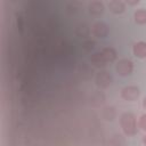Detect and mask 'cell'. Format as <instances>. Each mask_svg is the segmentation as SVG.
I'll list each match as a JSON object with an SVG mask.
<instances>
[{"instance_id":"1","label":"cell","mask_w":146,"mask_h":146,"mask_svg":"<svg viewBox=\"0 0 146 146\" xmlns=\"http://www.w3.org/2000/svg\"><path fill=\"white\" fill-rule=\"evenodd\" d=\"M121 127L127 135H129V136L135 135L137 131V124H136L135 115L132 113H129V112L123 113L121 116Z\"/></svg>"},{"instance_id":"2","label":"cell","mask_w":146,"mask_h":146,"mask_svg":"<svg viewBox=\"0 0 146 146\" xmlns=\"http://www.w3.org/2000/svg\"><path fill=\"white\" fill-rule=\"evenodd\" d=\"M132 68H133L132 62L129 60V59H121V60L117 63V65H116V72H117L120 75H123V76L131 74Z\"/></svg>"},{"instance_id":"3","label":"cell","mask_w":146,"mask_h":146,"mask_svg":"<svg viewBox=\"0 0 146 146\" xmlns=\"http://www.w3.org/2000/svg\"><path fill=\"white\" fill-rule=\"evenodd\" d=\"M121 95L125 100L133 102L139 96V89L136 86H129V87H125V88L122 89V94Z\"/></svg>"},{"instance_id":"4","label":"cell","mask_w":146,"mask_h":146,"mask_svg":"<svg viewBox=\"0 0 146 146\" xmlns=\"http://www.w3.org/2000/svg\"><path fill=\"white\" fill-rule=\"evenodd\" d=\"M133 54L136 57L145 58L146 57V42L139 41L133 46Z\"/></svg>"},{"instance_id":"5","label":"cell","mask_w":146,"mask_h":146,"mask_svg":"<svg viewBox=\"0 0 146 146\" xmlns=\"http://www.w3.org/2000/svg\"><path fill=\"white\" fill-rule=\"evenodd\" d=\"M108 7L113 13L120 14V13H123V10H124V2L119 1V0H113V1L108 2Z\"/></svg>"},{"instance_id":"6","label":"cell","mask_w":146,"mask_h":146,"mask_svg":"<svg viewBox=\"0 0 146 146\" xmlns=\"http://www.w3.org/2000/svg\"><path fill=\"white\" fill-rule=\"evenodd\" d=\"M102 56L104 58L105 62H112L115 59L116 57V52L113 48H105L103 51H102Z\"/></svg>"},{"instance_id":"7","label":"cell","mask_w":146,"mask_h":146,"mask_svg":"<svg viewBox=\"0 0 146 146\" xmlns=\"http://www.w3.org/2000/svg\"><path fill=\"white\" fill-rule=\"evenodd\" d=\"M135 21L138 24H145L146 23V10L145 9H138L135 13Z\"/></svg>"},{"instance_id":"8","label":"cell","mask_w":146,"mask_h":146,"mask_svg":"<svg viewBox=\"0 0 146 146\" xmlns=\"http://www.w3.org/2000/svg\"><path fill=\"white\" fill-rule=\"evenodd\" d=\"M91 60H92V63H94L95 65H97V66H103V65L105 64V60H104L102 54H95L94 57L91 58Z\"/></svg>"},{"instance_id":"9","label":"cell","mask_w":146,"mask_h":146,"mask_svg":"<svg viewBox=\"0 0 146 146\" xmlns=\"http://www.w3.org/2000/svg\"><path fill=\"white\" fill-rule=\"evenodd\" d=\"M138 125L140 129L143 130H146V114H143L139 119V122H138Z\"/></svg>"},{"instance_id":"10","label":"cell","mask_w":146,"mask_h":146,"mask_svg":"<svg viewBox=\"0 0 146 146\" xmlns=\"http://www.w3.org/2000/svg\"><path fill=\"white\" fill-rule=\"evenodd\" d=\"M143 106H144V108L146 110V98H145V99L143 100Z\"/></svg>"},{"instance_id":"11","label":"cell","mask_w":146,"mask_h":146,"mask_svg":"<svg viewBox=\"0 0 146 146\" xmlns=\"http://www.w3.org/2000/svg\"><path fill=\"white\" fill-rule=\"evenodd\" d=\"M143 143L146 145V136H144V138H143Z\"/></svg>"}]
</instances>
